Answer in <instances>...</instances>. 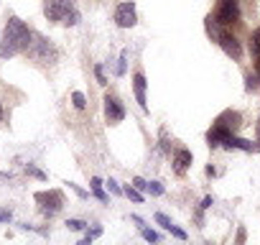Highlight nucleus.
<instances>
[{"label": "nucleus", "instance_id": "5701e85b", "mask_svg": "<svg viewBox=\"0 0 260 245\" xmlns=\"http://www.w3.org/2000/svg\"><path fill=\"white\" fill-rule=\"evenodd\" d=\"M169 232H171V235H176L179 240H186V232H184L181 227H176V225H171V227H169Z\"/></svg>", "mask_w": 260, "mask_h": 245}, {"label": "nucleus", "instance_id": "6ab92c4d", "mask_svg": "<svg viewBox=\"0 0 260 245\" xmlns=\"http://www.w3.org/2000/svg\"><path fill=\"white\" fill-rule=\"evenodd\" d=\"M67 227H69V230H84V227H87V222H82V220H69V222H67Z\"/></svg>", "mask_w": 260, "mask_h": 245}, {"label": "nucleus", "instance_id": "c85d7f7f", "mask_svg": "<svg viewBox=\"0 0 260 245\" xmlns=\"http://www.w3.org/2000/svg\"><path fill=\"white\" fill-rule=\"evenodd\" d=\"M255 72H257V79H260V56L255 59Z\"/></svg>", "mask_w": 260, "mask_h": 245}, {"label": "nucleus", "instance_id": "9b49d317", "mask_svg": "<svg viewBox=\"0 0 260 245\" xmlns=\"http://www.w3.org/2000/svg\"><path fill=\"white\" fill-rule=\"evenodd\" d=\"M224 148H240V151H255V146L250 143V141H245V138H237V136H230L224 143H222Z\"/></svg>", "mask_w": 260, "mask_h": 245}, {"label": "nucleus", "instance_id": "c756f323", "mask_svg": "<svg viewBox=\"0 0 260 245\" xmlns=\"http://www.w3.org/2000/svg\"><path fill=\"white\" fill-rule=\"evenodd\" d=\"M3 120H6V112H3V105H0V126H3Z\"/></svg>", "mask_w": 260, "mask_h": 245}, {"label": "nucleus", "instance_id": "a211bd4d", "mask_svg": "<svg viewBox=\"0 0 260 245\" xmlns=\"http://www.w3.org/2000/svg\"><path fill=\"white\" fill-rule=\"evenodd\" d=\"M125 194L133 199V202H143V194L141 192H136V189H130V187H125Z\"/></svg>", "mask_w": 260, "mask_h": 245}, {"label": "nucleus", "instance_id": "dca6fc26", "mask_svg": "<svg viewBox=\"0 0 260 245\" xmlns=\"http://www.w3.org/2000/svg\"><path fill=\"white\" fill-rule=\"evenodd\" d=\"M146 189H148V192H151V194H156V197H161V194H164V187H161V184H158V181H151V184H148V187H146Z\"/></svg>", "mask_w": 260, "mask_h": 245}, {"label": "nucleus", "instance_id": "f8f14e48", "mask_svg": "<svg viewBox=\"0 0 260 245\" xmlns=\"http://www.w3.org/2000/svg\"><path fill=\"white\" fill-rule=\"evenodd\" d=\"M247 46H250V56H252V59H257V56H260V28H255V31L250 34Z\"/></svg>", "mask_w": 260, "mask_h": 245}, {"label": "nucleus", "instance_id": "1a4fd4ad", "mask_svg": "<svg viewBox=\"0 0 260 245\" xmlns=\"http://www.w3.org/2000/svg\"><path fill=\"white\" fill-rule=\"evenodd\" d=\"M133 89H136V100H138L141 110H143V112H148V100H146V77H143V72H141V69L133 74Z\"/></svg>", "mask_w": 260, "mask_h": 245}, {"label": "nucleus", "instance_id": "a878e982", "mask_svg": "<svg viewBox=\"0 0 260 245\" xmlns=\"http://www.w3.org/2000/svg\"><path fill=\"white\" fill-rule=\"evenodd\" d=\"M11 220V212L8 209H0V222H8Z\"/></svg>", "mask_w": 260, "mask_h": 245}, {"label": "nucleus", "instance_id": "412c9836", "mask_svg": "<svg viewBox=\"0 0 260 245\" xmlns=\"http://www.w3.org/2000/svg\"><path fill=\"white\" fill-rule=\"evenodd\" d=\"M125 62H127V51H122V56H120V64H117V77H122V74H125Z\"/></svg>", "mask_w": 260, "mask_h": 245}, {"label": "nucleus", "instance_id": "423d86ee", "mask_svg": "<svg viewBox=\"0 0 260 245\" xmlns=\"http://www.w3.org/2000/svg\"><path fill=\"white\" fill-rule=\"evenodd\" d=\"M214 44H219L222 46V51L227 54V56H232L235 62H240V56H242V44L237 41V36L230 31V28H219V34H217V39H214Z\"/></svg>", "mask_w": 260, "mask_h": 245}, {"label": "nucleus", "instance_id": "aec40b11", "mask_svg": "<svg viewBox=\"0 0 260 245\" xmlns=\"http://www.w3.org/2000/svg\"><path fill=\"white\" fill-rule=\"evenodd\" d=\"M143 237H146V240H151V242H158V240H161V235H158V232L146 230V227H143Z\"/></svg>", "mask_w": 260, "mask_h": 245}, {"label": "nucleus", "instance_id": "4468645a", "mask_svg": "<svg viewBox=\"0 0 260 245\" xmlns=\"http://www.w3.org/2000/svg\"><path fill=\"white\" fill-rule=\"evenodd\" d=\"M72 102H74V107H77V110H84V107H87V100H84V95H82V92H74V95H72Z\"/></svg>", "mask_w": 260, "mask_h": 245}, {"label": "nucleus", "instance_id": "f3484780", "mask_svg": "<svg viewBox=\"0 0 260 245\" xmlns=\"http://www.w3.org/2000/svg\"><path fill=\"white\" fill-rule=\"evenodd\" d=\"M156 222H158V225H161V227H166V230H169V227H171V225H174V222H171V220H169V217H166V215H164V212H158V215H156Z\"/></svg>", "mask_w": 260, "mask_h": 245}, {"label": "nucleus", "instance_id": "ddd939ff", "mask_svg": "<svg viewBox=\"0 0 260 245\" xmlns=\"http://www.w3.org/2000/svg\"><path fill=\"white\" fill-rule=\"evenodd\" d=\"M92 192H94V197H97L100 202H107V194L102 192V181H100L97 176H92Z\"/></svg>", "mask_w": 260, "mask_h": 245}, {"label": "nucleus", "instance_id": "cd10ccee", "mask_svg": "<svg viewBox=\"0 0 260 245\" xmlns=\"http://www.w3.org/2000/svg\"><path fill=\"white\" fill-rule=\"evenodd\" d=\"M255 136H257V141H260V117H257V122H255Z\"/></svg>", "mask_w": 260, "mask_h": 245}, {"label": "nucleus", "instance_id": "7ed1b4c3", "mask_svg": "<svg viewBox=\"0 0 260 245\" xmlns=\"http://www.w3.org/2000/svg\"><path fill=\"white\" fill-rule=\"evenodd\" d=\"M44 16L59 26H77L79 23V11L74 6V0H44Z\"/></svg>", "mask_w": 260, "mask_h": 245}, {"label": "nucleus", "instance_id": "f257e3e1", "mask_svg": "<svg viewBox=\"0 0 260 245\" xmlns=\"http://www.w3.org/2000/svg\"><path fill=\"white\" fill-rule=\"evenodd\" d=\"M34 44V34L28 31V26L21 18H8L3 39H0V59H11L21 51H28Z\"/></svg>", "mask_w": 260, "mask_h": 245}, {"label": "nucleus", "instance_id": "bb28decb", "mask_svg": "<svg viewBox=\"0 0 260 245\" xmlns=\"http://www.w3.org/2000/svg\"><path fill=\"white\" fill-rule=\"evenodd\" d=\"M69 187H72V189H74V192H77V194H79V197H82V199H84V197H87V192H82V189H79V187H77V184H69Z\"/></svg>", "mask_w": 260, "mask_h": 245}, {"label": "nucleus", "instance_id": "393cba45", "mask_svg": "<svg viewBox=\"0 0 260 245\" xmlns=\"http://www.w3.org/2000/svg\"><path fill=\"white\" fill-rule=\"evenodd\" d=\"M107 187H110V192H112V194H122V189L117 187V181H112V179H110V181H107Z\"/></svg>", "mask_w": 260, "mask_h": 245}, {"label": "nucleus", "instance_id": "b1692460", "mask_svg": "<svg viewBox=\"0 0 260 245\" xmlns=\"http://www.w3.org/2000/svg\"><path fill=\"white\" fill-rule=\"evenodd\" d=\"M26 171H28V174H34L36 179H46V174H44V171H39V169H34V166H28Z\"/></svg>", "mask_w": 260, "mask_h": 245}, {"label": "nucleus", "instance_id": "0eeeda50", "mask_svg": "<svg viewBox=\"0 0 260 245\" xmlns=\"http://www.w3.org/2000/svg\"><path fill=\"white\" fill-rule=\"evenodd\" d=\"M115 23L120 28H133L138 23V16H136V3H120L115 8Z\"/></svg>", "mask_w": 260, "mask_h": 245}, {"label": "nucleus", "instance_id": "2eb2a0df", "mask_svg": "<svg viewBox=\"0 0 260 245\" xmlns=\"http://www.w3.org/2000/svg\"><path fill=\"white\" fill-rule=\"evenodd\" d=\"M245 82H247V84H245V87H247V92H252V89H257V87H260V84H257V77H252V74H247V77H245Z\"/></svg>", "mask_w": 260, "mask_h": 245}, {"label": "nucleus", "instance_id": "20e7f679", "mask_svg": "<svg viewBox=\"0 0 260 245\" xmlns=\"http://www.w3.org/2000/svg\"><path fill=\"white\" fill-rule=\"evenodd\" d=\"M34 199H36V204H39L41 215H46V217L59 215V212H61V207L67 204V202H64V192H59V189L36 192V194H34Z\"/></svg>", "mask_w": 260, "mask_h": 245}, {"label": "nucleus", "instance_id": "9d476101", "mask_svg": "<svg viewBox=\"0 0 260 245\" xmlns=\"http://www.w3.org/2000/svg\"><path fill=\"white\" fill-rule=\"evenodd\" d=\"M189 166H191V151L189 148H176L174 151V171L179 176H184Z\"/></svg>", "mask_w": 260, "mask_h": 245}, {"label": "nucleus", "instance_id": "39448f33", "mask_svg": "<svg viewBox=\"0 0 260 245\" xmlns=\"http://www.w3.org/2000/svg\"><path fill=\"white\" fill-rule=\"evenodd\" d=\"M212 18L224 28L240 23V0H217V8H214Z\"/></svg>", "mask_w": 260, "mask_h": 245}, {"label": "nucleus", "instance_id": "6e6552de", "mask_svg": "<svg viewBox=\"0 0 260 245\" xmlns=\"http://www.w3.org/2000/svg\"><path fill=\"white\" fill-rule=\"evenodd\" d=\"M122 117H125L122 102L115 95H105V120L110 122V126H117V122H122Z\"/></svg>", "mask_w": 260, "mask_h": 245}, {"label": "nucleus", "instance_id": "4be33fe9", "mask_svg": "<svg viewBox=\"0 0 260 245\" xmlns=\"http://www.w3.org/2000/svg\"><path fill=\"white\" fill-rule=\"evenodd\" d=\"M94 77H97V82H100V84H107L105 72H102V64H97V67H94Z\"/></svg>", "mask_w": 260, "mask_h": 245}, {"label": "nucleus", "instance_id": "f03ea898", "mask_svg": "<svg viewBox=\"0 0 260 245\" xmlns=\"http://www.w3.org/2000/svg\"><path fill=\"white\" fill-rule=\"evenodd\" d=\"M240 128H242V112H237V110H224V112L217 115V120L212 122V128H209V133H207V143H209L212 148H217V146H222L230 136H235Z\"/></svg>", "mask_w": 260, "mask_h": 245}]
</instances>
